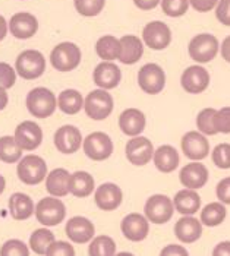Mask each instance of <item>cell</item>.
I'll return each mask as SVG.
<instances>
[{
	"label": "cell",
	"instance_id": "cell-1",
	"mask_svg": "<svg viewBox=\"0 0 230 256\" xmlns=\"http://www.w3.org/2000/svg\"><path fill=\"white\" fill-rule=\"evenodd\" d=\"M25 104L30 114L37 118H50L58 108V100L47 88H34L33 91H30Z\"/></svg>",
	"mask_w": 230,
	"mask_h": 256
},
{
	"label": "cell",
	"instance_id": "cell-2",
	"mask_svg": "<svg viewBox=\"0 0 230 256\" xmlns=\"http://www.w3.org/2000/svg\"><path fill=\"white\" fill-rule=\"evenodd\" d=\"M113 107H115V102H113L112 96L104 90L91 91L84 100L85 114L97 122H101L109 118L113 112Z\"/></svg>",
	"mask_w": 230,
	"mask_h": 256
},
{
	"label": "cell",
	"instance_id": "cell-3",
	"mask_svg": "<svg viewBox=\"0 0 230 256\" xmlns=\"http://www.w3.org/2000/svg\"><path fill=\"white\" fill-rule=\"evenodd\" d=\"M17 174L24 184L36 186L47 178L46 161L39 156H27L20 161L17 167Z\"/></svg>",
	"mask_w": 230,
	"mask_h": 256
},
{
	"label": "cell",
	"instance_id": "cell-4",
	"mask_svg": "<svg viewBox=\"0 0 230 256\" xmlns=\"http://www.w3.org/2000/svg\"><path fill=\"white\" fill-rule=\"evenodd\" d=\"M15 70L21 78L27 80L40 78L46 70L44 56L37 50H25L17 58Z\"/></svg>",
	"mask_w": 230,
	"mask_h": 256
},
{
	"label": "cell",
	"instance_id": "cell-5",
	"mask_svg": "<svg viewBox=\"0 0 230 256\" xmlns=\"http://www.w3.org/2000/svg\"><path fill=\"white\" fill-rule=\"evenodd\" d=\"M50 63L59 72H71L81 63V50L74 42H60L50 53Z\"/></svg>",
	"mask_w": 230,
	"mask_h": 256
},
{
	"label": "cell",
	"instance_id": "cell-6",
	"mask_svg": "<svg viewBox=\"0 0 230 256\" xmlns=\"http://www.w3.org/2000/svg\"><path fill=\"white\" fill-rule=\"evenodd\" d=\"M66 217V208L58 198H43L36 206V218L44 227L59 226Z\"/></svg>",
	"mask_w": 230,
	"mask_h": 256
},
{
	"label": "cell",
	"instance_id": "cell-7",
	"mask_svg": "<svg viewBox=\"0 0 230 256\" xmlns=\"http://www.w3.org/2000/svg\"><path fill=\"white\" fill-rule=\"evenodd\" d=\"M138 85L145 94L157 96L166 86V74L155 63L144 64L138 72Z\"/></svg>",
	"mask_w": 230,
	"mask_h": 256
},
{
	"label": "cell",
	"instance_id": "cell-8",
	"mask_svg": "<svg viewBox=\"0 0 230 256\" xmlns=\"http://www.w3.org/2000/svg\"><path fill=\"white\" fill-rule=\"evenodd\" d=\"M220 50L218 40L211 34H199L193 37L189 42L188 52L192 60L196 63H208L217 56Z\"/></svg>",
	"mask_w": 230,
	"mask_h": 256
},
{
	"label": "cell",
	"instance_id": "cell-9",
	"mask_svg": "<svg viewBox=\"0 0 230 256\" xmlns=\"http://www.w3.org/2000/svg\"><path fill=\"white\" fill-rule=\"evenodd\" d=\"M144 212L148 221L161 226L172 220L174 205H173L172 199L166 195H153L145 202Z\"/></svg>",
	"mask_w": 230,
	"mask_h": 256
},
{
	"label": "cell",
	"instance_id": "cell-10",
	"mask_svg": "<svg viewBox=\"0 0 230 256\" xmlns=\"http://www.w3.org/2000/svg\"><path fill=\"white\" fill-rule=\"evenodd\" d=\"M142 40L147 47L155 52H161L167 48L172 42V31L170 28L161 22V20H153L148 22L142 30Z\"/></svg>",
	"mask_w": 230,
	"mask_h": 256
},
{
	"label": "cell",
	"instance_id": "cell-11",
	"mask_svg": "<svg viewBox=\"0 0 230 256\" xmlns=\"http://www.w3.org/2000/svg\"><path fill=\"white\" fill-rule=\"evenodd\" d=\"M85 156L93 161H104L113 154V142L109 135L103 132H94L82 142Z\"/></svg>",
	"mask_w": 230,
	"mask_h": 256
},
{
	"label": "cell",
	"instance_id": "cell-12",
	"mask_svg": "<svg viewBox=\"0 0 230 256\" xmlns=\"http://www.w3.org/2000/svg\"><path fill=\"white\" fill-rule=\"evenodd\" d=\"M125 154L128 161L136 166V167H144L147 166L154 157V146L151 140L144 136H136L132 138L125 148Z\"/></svg>",
	"mask_w": 230,
	"mask_h": 256
},
{
	"label": "cell",
	"instance_id": "cell-13",
	"mask_svg": "<svg viewBox=\"0 0 230 256\" xmlns=\"http://www.w3.org/2000/svg\"><path fill=\"white\" fill-rule=\"evenodd\" d=\"M210 74L205 68L202 66H191L188 68L180 78L182 88L192 96L202 94L208 86H210Z\"/></svg>",
	"mask_w": 230,
	"mask_h": 256
},
{
	"label": "cell",
	"instance_id": "cell-14",
	"mask_svg": "<svg viewBox=\"0 0 230 256\" xmlns=\"http://www.w3.org/2000/svg\"><path fill=\"white\" fill-rule=\"evenodd\" d=\"M14 138L22 151H34L43 142V130L34 122H22L17 126Z\"/></svg>",
	"mask_w": 230,
	"mask_h": 256
},
{
	"label": "cell",
	"instance_id": "cell-15",
	"mask_svg": "<svg viewBox=\"0 0 230 256\" xmlns=\"http://www.w3.org/2000/svg\"><path fill=\"white\" fill-rule=\"evenodd\" d=\"M182 151L192 161H201L210 154V142L201 132H188L182 138Z\"/></svg>",
	"mask_w": 230,
	"mask_h": 256
},
{
	"label": "cell",
	"instance_id": "cell-16",
	"mask_svg": "<svg viewBox=\"0 0 230 256\" xmlns=\"http://www.w3.org/2000/svg\"><path fill=\"white\" fill-rule=\"evenodd\" d=\"M82 135L75 126L66 124L59 128L55 134V146L62 154H75L82 145Z\"/></svg>",
	"mask_w": 230,
	"mask_h": 256
},
{
	"label": "cell",
	"instance_id": "cell-17",
	"mask_svg": "<svg viewBox=\"0 0 230 256\" xmlns=\"http://www.w3.org/2000/svg\"><path fill=\"white\" fill-rule=\"evenodd\" d=\"M210 178V173L207 170V167L198 161L191 162L188 166H185L182 170H180V183L183 184V188L189 189V190H198V189H202Z\"/></svg>",
	"mask_w": 230,
	"mask_h": 256
},
{
	"label": "cell",
	"instance_id": "cell-18",
	"mask_svg": "<svg viewBox=\"0 0 230 256\" xmlns=\"http://www.w3.org/2000/svg\"><path fill=\"white\" fill-rule=\"evenodd\" d=\"M120 228H122V234L129 242H142L148 236L150 224L147 217L141 214H129L122 220Z\"/></svg>",
	"mask_w": 230,
	"mask_h": 256
},
{
	"label": "cell",
	"instance_id": "cell-19",
	"mask_svg": "<svg viewBox=\"0 0 230 256\" xmlns=\"http://www.w3.org/2000/svg\"><path fill=\"white\" fill-rule=\"evenodd\" d=\"M37 30H39V22L36 16L27 12H20L14 15L9 20V31L18 40H28L34 37Z\"/></svg>",
	"mask_w": 230,
	"mask_h": 256
},
{
	"label": "cell",
	"instance_id": "cell-20",
	"mask_svg": "<svg viewBox=\"0 0 230 256\" xmlns=\"http://www.w3.org/2000/svg\"><path fill=\"white\" fill-rule=\"evenodd\" d=\"M94 200L101 211H115L123 200V194L115 183H104L100 188H97Z\"/></svg>",
	"mask_w": 230,
	"mask_h": 256
},
{
	"label": "cell",
	"instance_id": "cell-21",
	"mask_svg": "<svg viewBox=\"0 0 230 256\" xmlns=\"http://www.w3.org/2000/svg\"><path fill=\"white\" fill-rule=\"evenodd\" d=\"M93 79H94V84L100 90L107 91V90H113V88H116L120 84L122 72H120V69L116 66L115 63L103 62L94 69Z\"/></svg>",
	"mask_w": 230,
	"mask_h": 256
},
{
	"label": "cell",
	"instance_id": "cell-22",
	"mask_svg": "<svg viewBox=\"0 0 230 256\" xmlns=\"http://www.w3.org/2000/svg\"><path fill=\"white\" fill-rule=\"evenodd\" d=\"M65 232H66V236L69 237V240H72L78 244H84L93 240L96 228L93 222L85 217H74L66 222Z\"/></svg>",
	"mask_w": 230,
	"mask_h": 256
},
{
	"label": "cell",
	"instance_id": "cell-23",
	"mask_svg": "<svg viewBox=\"0 0 230 256\" xmlns=\"http://www.w3.org/2000/svg\"><path fill=\"white\" fill-rule=\"evenodd\" d=\"M147 126L145 114L138 108H128L119 118V128L120 130L131 138L139 136Z\"/></svg>",
	"mask_w": 230,
	"mask_h": 256
},
{
	"label": "cell",
	"instance_id": "cell-24",
	"mask_svg": "<svg viewBox=\"0 0 230 256\" xmlns=\"http://www.w3.org/2000/svg\"><path fill=\"white\" fill-rule=\"evenodd\" d=\"M154 166L158 172L164 173V174H169L173 173L177 167H179V162H180V157H179V152L176 151V148L172 145H163L160 148H157L154 151Z\"/></svg>",
	"mask_w": 230,
	"mask_h": 256
},
{
	"label": "cell",
	"instance_id": "cell-25",
	"mask_svg": "<svg viewBox=\"0 0 230 256\" xmlns=\"http://www.w3.org/2000/svg\"><path fill=\"white\" fill-rule=\"evenodd\" d=\"M174 236L182 243L191 244L202 236V224L193 217L180 218L174 226Z\"/></svg>",
	"mask_w": 230,
	"mask_h": 256
},
{
	"label": "cell",
	"instance_id": "cell-26",
	"mask_svg": "<svg viewBox=\"0 0 230 256\" xmlns=\"http://www.w3.org/2000/svg\"><path fill=\"white\" fill-rule=\"evenodd\" d=\"M173 205L179 214L185 217H192L201 208V196L196 194V190L183 189L176 194V196L173 199Z\"/></svg>",
	"mask_w": 230,
	"mask_h": 256
},
{
	"label": "cell",
	"instance_id": "cell-27",
	"mask_svg": "<svg viewBox=\"0 0 230 256\" xmlns=\"http://www.w3.org/2000/svg\"><path fill=\"white\" fill-rule=\"evenodd\" d=\"M144 54V44L135 36H125L120 38V56L119 60L123 64H135Z\"/></svg>",
	"mask_w": 230,
	"mask_h": 256
},
{
	"label": "cell",
	"instance_id": "cell-28",
	"mask_svg": "<svg viewBox=\"0 0 230 256\" xmlns=\"http://www.w3.org/2000/svg\"><path fill=\"white\" fill-rule=\"evenodd\" d=\"M69 180L71 174L68 170L56 168L46 178V189L53 198L66 196L69 194Z\"/></svg>",
	"mask_w": 230,
	"mask_h": 256
},
{
	"label": "cell",
	"instance_id": "cell-29",
	"mask_svg": "<svg viewBox=\"0 0 230 256\" xmlns=\"http://www.w3.org/2000/svg\"><path fill=\"white\" fill-rule=\"evenodd\" d=\"M9 212L11 217L17 221L28 220L34 212V204L31 198L25 194H14L9 198Z\"/></svg>",
	"mask_w": 230,
	"mask_h": 256
},
{
	"label": "cell",
	"instance_id": "cell-30",
	"mask_svg": "<svg viewBox=\"0 0 230 256\" xmlns=\"http://www.w3.org/2000/svg\"><path fill=\"white\" fill-rule=\"evenodd\" d=\"M94 192V178L87 172H77L71 174L69 194L77 198H87Z\"/></svg>",
	"mask_w": 230,
	"mask_h": 256
},
{
	"label": "cell",
	"instance_id": "cell-31",
	"mask_svg": "<svg viewBox=\"0 0 230 256\" xmlns=\"http://www.w3.org/2000/svg\"><path fill=\"white\" fill-rule=\"evenodd\" d=\"M58 107L62 113L68 116H74L84 108V98L75 90H66L59 96Z\"/></svg>",
	"mask_w": 230,
	"mask_h": 256
},
{
	"label": "cell",
	"instance_id": "cell-32",
	"mask_svg": "<svg viewBox=\"0 0 230 256\" xmlns=\"http://www.w3.org/2000/svg\"><path fill=\"white\" fill-rule=\"evenodd\" d=\"M97 56L104 62L119 60L120 56V40L113 36H104L97 41L96 44Z\"/></svg>",
	"mask_w": 230,
	"mask_h": 256
},
{
	"label": "cell",
	"instance_id": "cell-33",
	"mask_svg": "<svg viewBox=\"0 0 230 256\" xmlns=\"http://www.w3.org/2000/svg\"><path fill=\"white\" fill-rule=\"evenodd\" d=\"M226 217H227L226 206L221 202H212L202 210L201 224L207 226V227H217V226L223 224Z\"/></svg>",
	"mask_w": 230,
	"mask_h": 256
},
{
	"label": "cell",
	"instance_id": "cell-34",
	"mask_svg": "<svg viewBox=\"0 0 230 256\" xmlns=\"http://www.w3.org/2000/svg\"><path fill=\"white\" fill-rule=\"evenodd\" d=\"M22 157V150L14 136L0 138V161L6 164H15Z\"/></svg>",
	"mask_w": 230,
	"mask_h": 256
},
{
	"label": "cell",
	"instance_id": "cell-35",
	"mask_svg": "<svg viewBox=\"0 0 230 256\" xmlns=\"http://www.w3.org/2000/svg\"><path fill=\"white\" fill-rule=\"evenodd\" d=\"M55 234L47 228H39L30 237V248L36 255H46L52 243H55Z\"/></svg>",
	"mask_w": 230,
	"mask_h": 256
},
{
	"label": "cell",
	"instance_id": "cell-36",
	"mask_svg": "<svg viewBox=\"0 0 230 256\" xmlns=\"http://www.w3.org/2000/svg\"><path fill=\"white\" fill-rule=\"evenodd\" d=\"M90 256H115L116 255V243L112 237L98 236L96 237L88 248Z\"/></svg>",
	"mask_w": 230,
	"mask_h": 256
},
{
	"label": "cell",
	"instance_id": "cell-37",
	"mask_svg": "<svg viewBox=\"0 0 230 256\" xmlns=\"http://www.w3.org/2000/svg\"><path fill=\"white\" fill-rule=\"evenodd\" d=\"M215 113H217L215 108H204V110L199 112V114L196 118L198 132H201L205 136H214V135H217L215 128H214Z\"/></svg>",
	"mask_w": 230,
	"mask_h": 256
},
{
	"label": "cell",
	"instance_id": "cell-38",
	"mask_svg": "<svg viewBox=\"0 0 230 256\" xmlns=\"http://www.w3.org/2000/svg\"><path fill=\"white\" fill-rule=\"evenodd\" d=\"M75 2V9L79 15L93 18L97 16L106 4V0H74Z\"/></svg>",
	"mask_w": 230,
	"mask_h": 256
},
{
	"label": "cell",
	"instance_id": "cell-39",
	"mask_svg": "<svg viewBox=\"0 0 230 256\" xmlns=\"http://www.w3.org/2000/svg\"><path fill=\"white\" fill-rule=\"evenodd\" d=\"M163 12L170 18H180L189 9V0H161Z\"/></svg>",
	"mask_w": 230,
	"mask_h": 256
},
{
	"label": "cell",
	"instance_id": "cell-40",
	"mask_svg": "<svg viewBox=\"0 0 230 256\" xmlns=\"http://www.w3.org/2000/svg\"><path fill=\"white\" fill-rule=\"evenodd\" d=\"M212 162L215 167L221 170H229L230 168V144H220L214 148L212 154Z\"/></svg>",
	"mask_w": 230,
	"mask_h": 256
},
{
	"label": "cell",
	"instance_id": "cell-41",
	"mask_svg": "<svg viewBox=\"0 0 230 256\" xmlns=\"http://www.w3.org/2000/svg\"><path fill=\"white\" fill-rule=\"evenodd\" d=\"M0 256H30V250L24 242L12 238L3 243L0 248Z\"/></svg>",
	"mask_w": 230,
	"mask_h": 256
},
{
	"label": "cell",
	"instance_id": "cell-42",
	"mask_svg": "<svg viewBox=\"0 0 230 256\" xmlns=\"http://www.w3.org/2000/svg\"><path fill=\"white\" fill-rule=\"evenodd\" d=\"M214 128L217 134H230V107H223L217 110L214 118Z\"/></svg>",
	"mask_w": 230,
	"mask_h": 256
},
{
	"label": "cell",
	"instance_id": "cell-43",
	"mask_svg": "<svg viewBox=\"0 0 230 256\" xmlns=\"http://www.w3.org/2000/svg\"><path fill=\"white\" fill-rule=\"evenodd\" d=\"M17 82V72L8 63L0 62V88L9 90Z\"/></svg>",
	"mask_w": 230,
	"mask_h": 256
},
{
	"label": "cell",
	"instance_id": "cell-44",
	"mask_svg": "<svg viewBox=\"0 0 230 256\" xmlns=\"http://www.w3.org/2000/svg\"><path fill=\"white\" fill-rule=\"evenodd\" d=\"M46 256H75V249L66 242H55L47 249Z\"/></svg>",
	"mask_w": 230,
	"mask_h": 256
},
{
	"label": "cell",
	"instance_id": "cell-45",
	"mask_svg": "<svg viewBox=\"0 0 230 256\" xmlns=\"http://www.w3.org/2000/svg\"><path fill=\"white\" fill-rule=\"evenodd\" d=\"M215 16L218 22L230 26V0H220L215 8Z\"/></svg>",
	"mask_w": 230,
	"mask_h": 256
},
{
	"label": "cell",
	"instance_id": "cell-46",
	"mask_svg": "<svg viewBox=\"0 0 230 256\" xmlns=\"http://www.w3.org/2000/svg\"><path fill=\"white\" fill-rule=\"evenodd\" d=\"M217 198L223 205H230V178H223L217 184Z\"/></svg>",
	"mask_w": 230,
	"mask_h": 256
},
{
	"label": "cell",
	"instance_id": "cell-47",
	"mask_svg": "<svg viewBox=\"0 0 230 256\" xmlns=\"http://www.w3.org/2000/svg\"><path fill=\"white\" fill-rule=\"evenodd\" d=\"M220 0H189V4L196 10V12H201V14H205V12H210L214 8H217Z\"/></svg>",
	"mask_w": 230,
	"mask_h": 256
},
{
	"label": "cell",
	"instance_id": "cell-48",
	"mask_svg": "<svg viewBox=\"0 0 230 256\" xmlns=\"http://www.w3.org/2000/svg\"><path fill=\"white\" fill-rule=\"evenodd\" d=\"M160 256H189V254L185 248L179 244H169L161 250Z\"/></svg>",
	"mask_w": 230,
	"mask_h": 256
},
{
	"label": "cell",
	"instance_id": "cell-49",
	"mask_svg": "<svg viewBox=\"0 0 230 256\" xmlns=\"http://www.w3.org/2000/svg\"><path fill=\"white\" fill-rule=\"evenodd\" d=\"M161 0H134L135 6L141 10H153Z\"/></svg>",
	"mask_w": 230,
	"mask_h": 256
},
{
	"label": "cell",
	"instance_id": "cell-50",
	"mask_svg": "<svg viewBox=\"0 0 230 256\" xmlns=\"http://www.w3.org/2000/svg\"><path fill=\"white\" fill-rule=\"evenodd\" d=\"M212 256H230V242L218 243L212 250Z\"/></svg>",
	"mask_w": 230,
	"mask_h": 256
},
{
	"label": "cell",
	"instance_id": "cell-51",
	"mask_svg": "<svg viewBox=\"0 0 230 256\" xmlns=\"http://www.w3.org/2000/svg\"><path fill=\"white\" fill-rule=\"evenodd\" d=\"M221 56L227 63H230V36L221 42Z\"/></svg>",
	"mask_w": 230,
	"mask_h": 256
},
{
	"label": "cell",
	"instance_id": "cell-52",
	"mask_svg": "<svg viewBox=\"0 0 230 256\" xmlns=\"http://www.w3.org/2000/svg\"><path fill=\"white\" fill-rule=\"evenodd\" d=\"M8 106V94L5 88H0V112L5 110V107Z\"/></svg>",
	"mask_w": 230,
	"mask_h": 256
},
{
	"label": "cell",
	"instance_id": "cell-53",
	"mask_svg": "<svg viewBox=\"0 0 230 256\" xmlns=\"http://www.w3.org/2000/svg\"><path fill=\"white\" fill-rule=\"evenodd\" d=\"M6 32H8V24H6L5 18L0 15V41L6 37Z\"/></svg>",
	"mask_w": 230,
	"mask_h": 256
},
{
	"label": "cell",
	"instance_id": "cell-54",
	"mask_svg": "<svg viewBox=\"0 0 230 256\" xmlns=\"http://www.w3.org/2000/svg\"><path fill=\"white\" fill-rule=\"evenodd\" d=\"M5 186H6L5 178H3V176H0V195H2V194H3V190H5Z\"/></svg>",
	"mask_w": 230,
	"mask_h": 256
},
{
	"label": "cell",
	"instance_id": "cell-55",
	"mask_svg": "<svg viewBox=\"0 0 230 256\" xmlns=\"http://www.w3.org/2000/svg\"><path fill=\"white\" fill-rule=\"evenodd\" d=\"M115 256H134L132 254H129V252H120V254H117Z\"/></svg>",
	"mask_w": 230,
	"mask_h": 256
}]
</instances>
